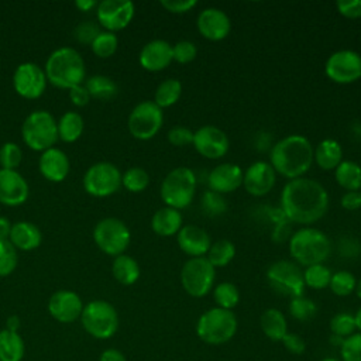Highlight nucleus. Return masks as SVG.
<instances>
[{
	"label": "nucleus",
	"mask_w": 361,
	"mask_h": 361,
	"mask_svg": "<svg viewBox=\"0 0 361 361\" xmlns=\"http://www.w3.org/2000/svg\"><path fill=\"white\" fill-rule=\"evenodd\" d=\"M80 323L85 331L92 337L107 340L113 337L118 329V313L110 302L94 299L83 306Z\"/></svg>",
	"instance_id": "obj_7"
},
{
	"label": "nucleus",
	"mask_w": 361,
	"mask_h": 361,
	"mask_svg": "<svg viewBox=\"0 0 361 361\" xmlns=\"http://www.w3.org/2000/svg\"><path fill=\"white\" fill-rule=\"evenodd\" d=\"M216 268L206 257L189 258L180 269V283L185 292L193 298L206 296L213 288Z\"/></svg>",
	"instance_id": "obj_10"
},
{
	"label": "nucleus",
	"mask_w": 361,
	"mask_h": 361,
	"mask_svg": "<svg viewBox=\"0 0 361 361\" xmlns=\"http://www.w3.org/2000/svg\"><path fill=\"white\" fill-rule=\"evenodd\" d=\"M282 343H283V347L289 351V353H292V354H295V355H300V354H303L305 353V350H306V343H305V340L300 337V336H298V334H295V333H286L285 334V337L282 338Z\"/></svg>",
	"instance_id": "obj_52"
},
{
	"label": "nucleus",
	"mask_w": 361,
	"mask_h": 361,
	"mask_svg": "<svg viewBox=\"0 0 361 361\" xmlns=\"http://www.w3.org/2000/svg\"><path fill=\"white\" fill-rule=\"evenodd\" d=\"M83 306L80 296L69 289L54 292L48 300V312L59 323H73L80 319Z\"/></svg>",
	"instance_id": "obj_18"
},
{
	"label": "nucleus",
	"mask_w": 361,
	"mask_h": 361,
	"mask_svg": "<svg viewBox=\"0 0 361 361\" xmlns=\"http://www.w3.org/2000/svg\"><path fill=\"white\" fill-rule=\"evenodd\" d=\"M21 135L25 145L34 151L52 148L59 140L56 120L47 110H34L23 121Z\"/></svg>",
	"instance_id": "obj_8"
},
{
	"label": "nucleus",
	"mask_w": 361,
	"mask_h": 361,
	"mask_svg": "<svg viewBox=\"0 0 361 361\" xmlns=\"http://www.w3.org/2000/svg\"><path fill=\"white\" fill-rule=\"evenodd\" d=\"M331 275L333 272L324 264H314L306 267V269L303 271L305 285L312 289H324L330 285Z\"/></svg>",
	"instance_id": "obj_37"
},
{
	"label": "nucleus",
	"mask_w": 361,
	"mask_h": 361,
	"mask_svg": "<svg viewBox=\"0 0 361 361\" xmlns=\"http://www.w3.org/2000/svg\"><path fill=\"white\" fill-rule=\"evenodd\" d=\"M111 274L118 283L130 286L138 281L141 269L138 262L131 255L121 254L114 257L111 264Z\"/></svg>",
	"instance_id": "obj_29"
},
{
	"label": "nucleus",
	"mask_w": 361,
	"mask_h": 361,
	"mask_svg": "<svg viewBox=\"0 0 361 361\" xmlns=\"http://www.w3.org/2000/svg\"><path fill=\"white\" fill-rule=\"evenodd\" d=\"M100 34V27L99 23L93 20H85L79 23L75 30H73V37L78 42L83 45H92L94 38Z\"/></svg>",
	"instance_id": "obj_47"
},
{
	"label": "nucleus",
	"mask_w": 361,
	"mask_h": 361,
	"mask_svg": "<svg viewBox=\"0 0 361 361\" xmlns=\"http://www.w3.org/2000/svg\"><path fill=\"white\" fill-rule=\"evenodd\" d=\"M200 203H202L203 212L207 216H220L227 210V202L223 197V195L213 192L210 189L202 195Z\"/></svg>",
	"instance_id": "obj_46"
},
{
	"label": "nucleus",
	"mask_w": 361,
	"mask_h": 361,
	"mask_svg": "<svg viewBox=\"0 0 361 361\" xmlns=\"http://www.w3.org/2000/svg\"><path fill=\"white\" fill-rule=\"evenodd\" d=\"M360 192H361V189H360Z\"/></svg>",
	"instance_id": "obj_64"
},
{
	"label": "nucleus",
	"mask_w": 361,
	"mask_h": 361,
	"mask_svg": "<svg viewBox=\"0 0 361 361\" xmlns=\"http://www.w3.org/2000/svg\"><path fill=\"white\" fill-rule=\"evenodd\" d=\"M83 85L87 89L90 97H94L99 100H110L118 92L117 83L106 75H93L87 78Z\"/></svg>",
	"instance_id": "obj_34"
},
{
	"label": "nucleus",
	"mask_w": 361,
	"mask_h": 361,
	"mask_svg": "<svg viewBox=\"0 0 361 361\" xmlns=\"http://www.w3.org/2000/svg\"><path fill=\"white\" fill-rule=\"evenodd\" d=\"M164 123L162 109L152 100L140 102L130 113L127 127L130 134L141 141L151 140L158 134Z\"/></svg>",
	"instance_id": "obj_13"
},
{
	"label": "nucleus",
	"mask_w": 361,
	"mask_h": 361,
	"mask_svg": "<svg viewBox=\"0 0 361 361\" xmlns=\"http://www.w3.org/2000/svg\"><path fill=\"white\" fill-rule=\"evenodd\" d=\"M168 141L175 147H185L193 144V131L183 126H175L172 127L168 134Z\"/></svg>",
	"instance_id": "obj_50"
},
{
	"label": "nucleus",
	"mask_w": 361,
	"mask_h": 361,
	"mask_svg": "<svg viewBox=\"0 0 361 361\" xmlns=\"http://www.w3.org/2000/svg\"><path fill=\"white\" fill-rule=\"evenodd\" d=\"M276 172L269 162L257 161L243 175V186L251 196H265L275 185Z\"/></svg>",
	"instance_id": "obj_19"
},
{
	"label": "nucleus",
	"mask_w": 361,
	"mask_h": 361,
	"mask_svg": "<svg viewBox=\"0 0 361 361\" xmlns=\"http://www.w3.org/2000/svg\"><path fill=\"white\" fill-rule=\"evenodd\" d=\"M213 298L217 307L231 310L240 302V292L234 283L220 282L213 290Z\"/></svg>",
	"instance_id": "obj_39"
},
{
	"label": "nucleus",
	"mask_w": 361,
	"mask_h": 361,
	"mask_svg": "<svg viewBox=\"0 0 361 361\" xmlns=\"http://www.w3.org/2000/svg\"><path fill=\"white\" fill-rule=\"evenodd\" d=\"M82 183L85 192L90 196L107 197L120 189L121 172L111 162H96L86 169Z\"/></svg>",
	"instance_id": "obj_11"
},
{
	"label": "nucleus",
	"mask_w": 361,
	"mask_h": 361,
	"mask_svg": "<svg viewBox=\"0 0 361 361\" xmlns=\"http://www.w3.org/2000/svg\"><path fill=\"white\" fill-rule=\"evenodd\" d=\"M237 331V317L233 310L212 307L197 320V337L210 345H220L233 338Z\"/></svg>",
	"instance_id": "obj_6"
},
{
	"label": "nucleus",
	"mask_w": 361,
	"mask_h": 361,
	"mask_svg": "<svg viewBox=\"0 0 361 361\" xmlns=\"http://www.w3.org/2000/svg\"><path fill=\"white\" fill-rule=\"evenodd\" d=\"M8 241L20 251H32L42 243V233L31 221H17L11 226Z\"/></svg>",
	"instance_id": "obj_26"
},
{
	"label": "nucleus",
	"mask_w": 361,
	"mask_h": 361,
	"mask_svg": "<svg viewBox=\"0 0 361 361\" xmlns=\"http://www.w3.org/2000/svg\"><path fill=\"white\" fill-rule=\"evenodd\" d=\"M172 52H173V61L179 63H189L196 58L197 47L195 45V42L189 39H182V41H178L175 45H172Z\"/></svg>",
	"instance_id": "obj_49"
},
{
	"label": "nucleus",
	"mask_w": 361,
	"mask_h": 361,
	"mask_svg": "<svg viewBox=\"0 0 361 361\" xmlns=\"http://www.w3.org/2000/svg\"><path fill=\"white\" fill-rule=\"evenodd\" d=\"M196 27L206 39L221 41L230 34L231 21L223 10L217 7H207L199 13Z\"/></svg>",
	"instance_id": "obj_21"
},
{
	"label": "nucleus",
	"mask_w": 361,
	"mask_h": 361,
	"mask_svg": "<svg viewBox=\"0 0 361 361\" xmlns=\"http://www.w3.org/2000/svg\"><path fill=\"white\" fill-rule=\"evenodd\" d=\"M149 183L148 172L141 166H131L121 173V186H124L128 192L140 193Z\"/></svg>",
	"instance_id": "obj_38"
},
{
	"label": "nucleus",
	"mask_w": 361,
	"mask_h": 361,
	"mask_svg": "<svg viewBox=\"0 0 361 361\" xmlns=\"http://www.w3.org/2000/svg\"><path fill=\"white\" fill-rule=\"evenodd\" d=\"M23 162V149L18 144L7 141L0 147V166L3 169H16Z\"/></svg>",
	"instance_id": "obj_44"
},
{
	"label": "nucleus",
	"mask_w": 361,
	"mask_h": 361,
	"mask_svg": "<svg viewBox=\"0 0 361 361\" xmlns=\"http://www.w3.org/2000/svg\"><path fill=\"white\" fill-rule=\"evenodd\" d=\"M343 361H361V333H354L344 338L340 345Z\"/></svg>",
	"instance_id": "obj_48"
},
{
	"label": "nucleus",
	"mask_w": 361,
	"mask_h": 361,
	"mask_svg": "<svg viewBox=\"0 0 361 361\" xmlns=\"http://www.w3.org/2000/svg\"><path fill=\"white\" fill-rule=\"evenodd\" d=\"M99 361H127L124 354L117 350V348H107L104 350L100 357H99Z\"/></svg>",
	"instance_id": "obj_56"
},
{
	"label": "nucleus",
	"mask_w": 361,
	"mask_h": 361,
	"mask_svg": "<svg viewBox=\"0 0 361 361\" xmlns=\"http://www.w3.org/2000/svg\"><path fill=\"white\" fill-rule=\"evenodd\" d=\"M336 6L338 13L347 18L361 17V0H338Z\"/></svg>",
	"instance_id": "obj_51"
},
{
	"label": "nucleus",
	"mask_w": 361,
	"mask_h": 361,
	"mask_svg": "<svg viewBox=\"0 0 361 361\" xmlns=\"http://www.w3.org/2000/svg\"><path fill=\"white\" fill-rule=\"evenodd\" d=\"M234 255H235V245L230 240L221 238L212 243L206 258L214 268H217V267L228 265L233 261Z\"/></svg>",
	"instance_id": "obj_36"
},
{
	"label": "nucleus",
	"mask_w": 361,
	"mask_h": 361,
	"mask_svg": "<svg viewBox=\"0 0 361 361\" xmlns=\"http://www.w3.org/2000/svg\"><path fill=\"white\" fill-rule=\"evenodd\" d=\"M197 154L204 158L219 159L224 157L230 148L227 134L216 126H202L193 131V144Z\"/></svg>",
	"instance_id": "obj_17"
},
{
	"label": "nucleus",
	"mask_w": 361,
	"mask_h": 361,
	"mask_svg": "<svg viewBox=\"0 0 361 361\" xmlns=\"http://www.w3.org/2000/svg\"><path fill=\"white\" fill-rule=\"evenodd\" d=\"M159 4L169 13L180 14L192 10L197 4V1L196 0H162Z\"/></svg>",
	"instance_id": "obj_53"
},
{
	"label": "nucleus",
	"mask_w": 361,
	"mask_h": 361,
	"mask_svg": "<svg viewBox=\"0 0 361 361\" xmlns=\"http://www.w3.org/2000/svg\"><path fill=\"white\" fill-rule=\"evenodd\" d=\"M176 243L182 252L190 258H196L207 254L212 245V238L204 228L195 224H186L178 231Z\"/></svg>",
	"instance_id": "obj_22"
},
{
	"label": "nucleus",
	"mask_w": 361,
	"mask_h": 361,
	"mask_svg": "<svg viewBox=\"0 0 361 361\" xmlns=\"http://www.w3.org/2000/svg\"><path fill=\"white\" fill-rule=\"evenodd\" d=\"M357 279L350 271H337L331 275L329 288L337 296H348L355 290Z\"/></svg>",
	"instance_id": "obj_40"
},
{
	"label": "nucleus",
	"mask_w": 361,
	"mask_h": 361,
	"mask_svg": "<svg viewBox=\"0 0 361 361\" xmlns=\"http://www.w3.org/2000/svg\"><path fill=\"white\" fill-rule=\"evenodd\" d=\"M322 361H338V360H336V358H331V357H329V358H323Z\"/></svg>",
	"instance_id": "obj_63"
},
{
	"label": "nucleus",
	"mask_w": 361,
	"mask_h": 361,
	"mask_svg": "<svg viewBox=\"0 0 361 361\" xmlns=\"http://www.w3.org/2000/svg\"><path fill=\"white\" fill-rule=\"evenodd\" d=\"M324 72L336 83H353L361 78V55L353 49L336 51L327 58Z\"/></svg>",
	"instance_id": "obj_14"
},
{
	"label": "nucleus",
	"mask_w": 361,
	"mask_h": 361,
	"mask_svg": "<svg viewBox=\"0 0 361 361\" xmlns=\"http://www.w3.org/2000/svg\"><path fill=\"white\" fill-rule=\"evenodd\" d=\"M69 99L75 106L83 107L90 102V94L85 85H78L69 89Z\"/></svg>",
	"instance_id": "obj_54"
},
{
	"label": "nucleus",
	"mask_w": 361,
	"mask_h": 361,
	"mask_svg": "<svg viewBox=\"0 0 361 361\" xmlns=\"http://www.w3.org/2000/svg\"><path fill=\"white\" fill-rule=\"evenodd\" d=\"M313 159L324 171L336 169L343 161V148L338 141L324 138L313 149Z\"/></svg>",
	"instance_id": "obj_28"
},
{
	"label": "nucleus",
	"mask_w": 361,
	"mask_h": 361,
	"mask_svg": "<svg viewBox=\"0 0 361 361\" xmlns=\"http://www.w3.org/2000/svg\"><path fill=\"white\" fill-rule=\"evenodd\" d=\"M47 83L44 68L34 62L20 63L13 73V87L16 93L28 100L41 97L47 89Z\"/></svg>",
	"instance_id": "obj_15"
},
{
	"label": "nucleus",
	"mask_w": 361,
	"mask_h": 361,
	"mask_svg": "<svg viewBox=\"0 0 361 361\" xmlns=\"http://www.w3.org/2000/svg\"><path fill=\"white\" fill-rule=\"evenodd\" d=\"M286 238H290V235H289V227H288L286 220H285V221L276 223V227H275V231H274V240L281 243V241H285Z\"/></svg>",
	"instance_id": "obj_57"
},
{
	"label": "nucleus",
	"mask_w": 361,
	"mask_h": 361,
	"mask_svg": "<svg viewBox=\"0 0 361 361\" xmlns=\"http://www.w3.org/2000/svg\"><path fill=\"white\" fill-rule=\"evenodd\" d=\"M93 240L100 251L117 257L124 254L131 241V233L127 224L117 217H104L93 228Z\"/></svg>",
	"instance_id": "obj_9"
},
{
	"label": "nucleus",
	"mask_w": 361,
	"mask_h": 361,
	"mask_svg": "<svg viewBox=\"0 0 361 361\" xmlns=\"http://www.w3.org/2000/svg\"><path fill=\"white\" fill-rule=\"evenodd\" d=\"M135 13L134 3L130 0H103L96 7V18L99 25L106 31L116 32L126 28Z\"/></svg>",
	"instance_id": "obj_16"
},
{
	"label": "nucleus",
	"mask_w": 361,
	"mask_h": 361,
	"mask_svg": "<svg viewBox=\"0 0 361 361\" xmlns=\"http://www.w3.org/2000/svg\"><path fill=\"white\" fill-rule=\"evenodd\" d=\"M183 226V219L179 210L164 206L158 209L151 219V228L155 234L161 237H171L178 234Z\"/></svg>",
	"instance_id": "obj_27"
},
{
	"label": "nucleus",
	"mask_w": 361,
	"mask_h": 361,
	"mask_svg": "<svg viewBox=\"0 0 361 361\" xmlns=\"http://www.w3.org/2000/svg\"><path fill=\"white\" fill-rule=\"evenodd\" d=\"M355 293H357V296L361 299V279L360 281H357V286H355Z\"/></svg>",
	"instance_id": "obj_62"
},
{
	"label": "nucleus",
	"mask_w": 361,
	"mask_h": 361,
	"mask_svg": "<svg viewBox=\"0 0 361 361\" xmlns=\"http://www.w3.org/2000/svg\"><path fill=\"white\" fill-rule=\"evenodd\" d=\"M327 209L329 193L316 179H290L281 192V210L289 221L313 224L327 213Z\"/></svg>",
	"instance_id": "obj_1"
},
{
	"label": "nucleus",
	"mask_w": 361,
	"mask_h": 361,
	"mask_svg": "<svg viewBox=\"0 0 361 361\" xmlns=\"http://www.w3.org/2000/svg\"><path fill=\"white\" fill-rule=\"evenodd\" d=\"M18 262L16 247L8 240H0V276H8L14 272Z\"/></svg>",
	"instance_id": "obj_45"
},
{
	"label": "nucleus",
	"mask_w": 361,
	"mask_h": 361,
	"mask_svg": "<svg viewBox=\"0 0 361 361\" xmlns=\"http://www.w3.org/2000/svg\"><path fill=\"white\" fill-rule=\"evenodd\" d=\"M47 80L59 89L83 85L86 66L82 55L72 47H59L47 58L44 68Z\"/></svg>",
	"instance_id": "obj_3"
},
{
	"label": "nucleus",
	"mask_w": 361,
	"mask_h": 361,
	"mask_svg": "<svg viewBox=\"0 0 361 361\" xmlns=\"http://www.w3.org/2000/svg\"><path fill=\"white\" fill-rule=\"evenodd\" d=\"M243 169L237 164H220L214 166L207 176L209 189L220 195L234 192L243 185Z\"/></svg>",
	"instance_id": "obj_23"
},
{
	"label": "nucleus",
	"mask_w": 361,
	"mask_h": 361,
	"mask_svg": "<svg viewBox=\"0 0 361 361\" xmlns=\"http://www.w3.org/2000/svg\"><path fill=\"white\" fill-rule=\"evenodd\" d=\"M334 178L347 192L361 189V166L354 161L343 159L334 169Z\"/></svg>",
	"instance_id": "obj_33"
},
{
	"label": "nucleus",
	"mask_w": 361,
	"mask_h": 361,
	"mask_svg": "<svg viewBox=\"0 0 361 361\" xmlns=\"http://www.w3.org/2000/svg\"><path fill=\"white\" fill-rule=\"evenodd\" d=\"M30 186L25 178L16 169L0 168V203L16 207L25 203Z\"/></svg>",
	"instance_id": "obj_20"
},
{
	"label": "nucleus",
	"mask_w": 361,
	"mask_h": 361,
	"mask_svg": "<svg viewBox=\"0 0 361 361\" xmlns=\"http://www.w3.org/2000/svg\"><path fill=\"white\" fill-rule=\"evenodd\" d=\"M267 281L275 292L289 296L290 299L303 296L306 286L303 271L298 264L288 259H281L271 264L267 269Z\"/></svg>",
	"instance_id": "obj_12"
},
{
	"label": "nucleus",
	"mask_w": 361,
	"mask_h": 361,
	"mask_svg": "<svg viewBox=\"0 0 361 361\" xmlns=\"http://www.w3.org/2000/svg\"><path fill=\"white\" fill-rule=\"evenodd\" d=\"M182 93V83L178 79H165L162 80L158 87L155 89V94H154V103L161 107V109H166L173 106Z\"/></svg>",
	"instance_id": "obj_35"
},
{
	"label": "nucleus",
	"mask_w": 361,
	"mask_h": 361,
	"mask_svg": "<svg viewBox=\"0 0 361 361\" xmlns=\"http://www.w3.org/2000/svg\"><path fill=\"white\" fill-rule=\"evenodd\" d=\"M261 329L264 334L272 341H282L288 333V323L285 314L278 309H267L261 314Z\"/></svg>",
	"instance_id": "obj_31"
},
{
	"label": "nucleus",
	"mask_w": 361,
	"mask_h": 361,
	"mask_svg": "<svg viewBox=\"0 0 361 361\" xmlns=\"http://www.w3.org/2000/svg\"><path fill=\"white\" fill-rule=\"evenodd\" d=\"M355 319L354 314L341 312L331 317L330 320V330L333 336H337L340 338H347L355 331Z\"/></svg>",
	"instance_id": "obj_43"
},
{
	"label": "nucleus",
	"mask_w": 361,
	"mask_h": 361,
	"mask_svg": "<svg viewBox=\"0 0 361 361\" xmlns=\"http://www.w3.org/2000/svg\"><path fill=\"white\" fill-rule=\"evenodd\" d=\"M354 319H355V327L360 330L361 333V307L357 310V313L354 314Z\"/></svg>",
	"instance_id": "obj_61"
},
{
	"label": "nucleus",
	"mask_w": 361,
	"mask_h": 361,
	"mask_svg": "<svg viewBox=\"0 0 361 361\" xmlns=\"http://www.w3.org/2000/svg\"><path fill=\"white\" fill-rule=\"evenodd\" d=\"M341 206L345 210H357L361 207V192L360 190H351V192H345L341 196L340 200Z\"/></svg>",
	"instance_id": "obj_55"
},
{
	"label": "nucleus",
	"mask_w": 361,
	"mask_h": 361,
	"mask_svg": "<svg viewBox=\"0 0 361 361\" xmlns=\"http://www.w3.org/2000/svg\"><path fill=\"white\" fill-rule=\"evenodd\" d=\"M38 169L47 180L62 182L69 173L71 162L62 149L52 147L41 152L38 159Z\"/></svg>",
	"instance_id": "obj_25"
},
{
	"label": "nucleus",
	"mask_w": 361,
	"mask_h": 361,
	"mask_svg": "<svg viewBox=\"0 0 361 361\" xmlns=\"http://www.w3.org/2000/svg\"><path fill=\"white\" fill-rule=\"evenodd\" d=\"M269 159L275 172L289 180L302 178L313 164V145L305 135L290 134L272 147Z\"/></svg>",
	"instance_id": "obj_2"
},
{
	"label": "nucleus",
	"mask_w": 361,
	"mask_h": 361,
	"mask_svg": "<svg viewBox=\"0 0 361 361\" xmlns=\"http://www.w3.org/2000/svg\"><path fill=\"white\" fill-rule=\"evenodd\" d=\"M138 61L145 71L159 72L173 61L172 45L165 39H152L142 47Z\"/></svg>",
	"instance_id": "obj_24"
},
{
	"label": "nucleus",
	"mask_w": 361,
	"mask_h": 361,
	"mask_svg": "<svg viewBox=\"0 0 361 361\" xmlns=\"http://www.w3.org/2000/svg\"><path fill=\"white\" fill-rule=\"evenodd\" d=\"M58 138L63 142H75L80 138L85 123L82 116L78 111H66L56 121Z\"/></svg>",
	"instance_id": "obj_32"
},
{
	"label": "nucleus",
	"mask_w": 361,
	"mask_h": 361,
	"mask_svg": "<svg viewBox=\"0 0 361 361\" xmlns=\"http://www.w3.org/2000/svg\"><path fill=\"white\" fill-rule=\"evenodd\" d=\"M97 4H99V1H96V0H76L75 1V7L85 13L90 11L92 8H96Z\"/></svg>",
	"instance_id": "obj_59"
},
{
	"label": "nucleus",
	"mask_w": 361,
	"mask_h": 361,
	"mask_svg": "<svg viewBox=\"0 0 361 361\" xmlns=\"http://www.w3.org/2000/svg\"><path fill=\"white\" fill-rule=\"evenodd\" d=\"M11 223L7 217L0 216V240H8L11 231Z\"/></svg>",
	"instance_id": "obj_58"
},
{
	"label": "nucleus",
	"mask_w": 361,
	"mask_h": 361,
	"mask_svg": "<svg viewBox=\"0 0 361 361\" xmlns=\"http://www.w3.org/2000/svg\"><path fill=\"white\" fill-rule=\"evenodd\" d=\"M21 326V322H20V317L16 316V314H11L7 317L6 320V329L10 330V331H17L18 333V329Z\"/></svg>",
	"instance_id": "obj_60"
},
{
	"label": "nucleus",
	"mask_w": 361,
	"mask_h": 361,
	"mask_svg": "<svg viewBox=\"0 0 361 361\" xmlns=\"http://www.w3.org/2000/svg\"><path fill=\"white\" fill-rule=\"evenodd\" d=\"M118 47V38L114 32L110 31H100V34L94 38L90 48L93 54L99 58H109L111 56Z\"/></svg>",
	"instance_id": "obj_42"
},
{
	"label": "nucleus",
	"mask_w": 361,
	"mask_h": 361,
	"mask_svg": "<svg viewBox=\"0 0 361 361\" xmlns=\"http://www.w3.org/2000/svg\"><path fill=\"white\" fill-rule=\"evenodd\" d=\"M196 175L188 166L173 168L161 183L159 195L165 206L176 210L188 207L196 195Z\"/></svg>",
	"instance_id": "obj_5"
},
{
	"label": "nucleus",
	"mask_w": 361,
	"mask_h": 361,
	"mask_svg": "<svg viewBox=\"0 0 361 361\" xmlns=\"http://www.w3.org/2000/svg\"><path fill=\"white\" fill-rule=\"evenodd\" d=\"M289 313L293 319H296L299 322H307L316 316L317 306L312 299H307L305 296H298V298L290 299Z\"/></svg>",
	"instance_id": "obj_41"
},
{
	"label": "nucleus",
	"mask_w": 361,
	"mask_h": 361,
	"mask_svg": "<svg viewBox=\"0 0 361 361\" xmlns=\"http://www.w3.org/2000/svg\"><path fill=\"white\" fill-rule=\"evenodd\" d=\"M333 245L326 233L314 227H302L289 238V254L300 265L323 264L331 254Z\"/></svg>",
	"instance_id": "obj_4"
},
{
	"label": "nucleus",
	"mask_w": 361,
	"mask_h": 361,
	"mask_svg": "<svg viewBox=\"0 0 361 361\" xmlns=\"http://www.w3.org/2000/svg\"><path fill=\"white\" fill-rule=\"evenodd\" d=\"M24 354L25 345L20 333L0 330V361H21Z\"/></svg>",
	"instance_id": "obj_30"
}]
</instances>
